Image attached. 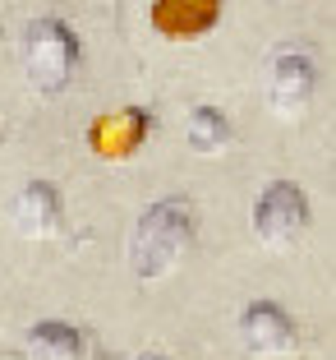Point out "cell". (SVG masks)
I'll use <instances>...</instances> for the list:
<instances>
[{"instance_id": "1", "label": "cell", "mask_w": 336, "mask_h": 360, "mask_svg": "<svg viewBox=\"0 0 336 360\" xmlns=\"http://www.w3.org/2000/svg\"><path fill=\"white\" fill-rule=\"evenodd\" d=\"M194 203L189 199H157L152 208L134 222L129 236V268L138 282L166 277L194 245Z\"/></svg>"}, {"instance_id": "2", "label": "cell", "mask_w": 336, "mask_h": 360, "mask_svg": "<svg viewBox=\"0 0 336 360\" xmlns=\"http://www.w3.org/2000/svg\"><path fill=\"white\" fill-rule=\"evenodd\" d=\"M74 70H79V37L65 19L42 14L23 28V79H28L32 93L55 97L74 84Z\"/></svg>"}, {"instance_id": "3", "label": "cell", "mask_w": 336, "mask_h": 360, "mask_svg": "<svg viewBox=\"0 0 336 360\" xmlns=\"http://www.w3.org/2000/svg\"><path fill=\"white\" fill-rule=\"evenodd\" d=\"M314 88H318V70H314L309 46H300V42L276 46L272 60H267V106L276 116L295 120V116H304V106L314 102Z\"/></svg>"}, {"instance_id": "4", "label": "cell", "mask_w": 336, "mask_h": 360, "mask_svg": "<svg viewBox=\"0 0 336 360\" xmlns=\"http://www.w3.org/2000/svg\"><path fill=\"white\" fill-rule=\"evenodd\" d=\"M309 226V199L295 180H272L263 194H258V208H253V231L267 250H290Z\"/></svg>"}, {"instance_id": "5", "label": "cell", "mask_w": 336, "mask_h": 360, "mask_svg": "<svg viewBox=\"0 0 336 360\" xmlns=\"http://www.w3.org/2000/svg\"><path fill=\"white\" fill-rule=\"evenodd\" d=\"M147 134H152V111L147 106H120L88 129V143L106 162H129L147 143Z\"/></svg>"}, {"instance_id": "6", "label": "cell", "mask_w": 336, "mask_h": 360, "mask_svg": "<svg viewBox=\"0 0 336 360\" xmlns=\"http://www.w3.org/2000/svg\"><path fill=\"white\" fill-rule=\"evenodd\" d=\"M10 217H14V231L23 240H51V236H60V226H65L60 190H55L51 180H28L19 190V199H14Z\"/></svg>"}, {"instance_id": "7", "label": "cell", "mask_w": 336, "mask_h": 360, "mask_svg": "<svg viewBox=\"0 0 336 360\" xmlns=\"http://www.w3.org/2000/svg\"><path fill=\"white\" fill-rule=\"evenodd\" d=\"M240 338L253 356H285L295 351V319L276 300H253L240 314Z\"/></svg>"}, {"instance_id": "8", "label": "cell", "mask_w": 336, "mask_h": 360, "mask_svg": "<svg viewBox=\"0 0 336 360\" xmlns=\"http://www.w3.org/2000/svg\"><path fill=\"white\" fill-rule=\"evenodd\" d=\"M221 19V0H152V28L170 42H189L212 32Z\"/></svg>"}, {"instance_id": "9", "label": "cell", "mask_w": 336, "mask_h": 360, "mask_svg": "<svg viewBox=\"0 0 336 360\" xmlns=\"http://www.w3.org/2000/svg\"><path fill=\"white\" fill-rule=\"evenodd\" d=\"M28 356L32 360H83L88 356V338L74 323L60 319H42L28 328Z\"/></svg>"}, {"instance_id": "10", "label": "cell", "mask_w": 336, "mask_h": 360, "mask_svg": "<svg viewBox=\"0 0 336 360\" xmlns=\"http://www.w3.org/2000/svg\"><path fill=\"white\" fill-rule=\"evenodd\" d=\"M184 139H189V148L199 153V158H217V153H226V143H231V116H226L221 106H194Z\"/></svg>"}, {"instance_id": "11", "label": "cell", "mask_w": 336, "mask_h": 360, "mask_svg": "<svg viewBox=\"0 0 336 360\" xmlns=\"http://www.w3.org/2000/svg\"><path fill=\"white\" fill-rule=\"evenodd\" d=\"M138 360H166V356H138Z\"/></svg>"}]
</instances>
